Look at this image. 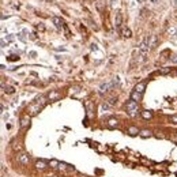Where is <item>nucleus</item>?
Masks as SVG:
<instances>
[{
	"label": "nucleus",
	"mask_w": 177,
	"mask_h": 177,
	"mask_svg": "<svg viewBox=\"0 0 177 177\" xmlns=\"http://www.w3.org/2000/svg\"><path fill=\"white\" fill-rule=\"evenodd\" d=\"M4 91L7 94H14V91H15V89L13 87V86H8V87H4Z\"/></svg>",
	"instance_id": "23"
},
{
	"label": "nucleus",
	"mask_w": 177,
	"mask_h": 177,
	"mask_svg": "<svg viewBox=\"0 0 177 177\" xmlns=\"http://www.w3.org/2000/svg\"><path fill=\"white\" fill-rule=\"evenodd\" d=\"M111 3H112V4H113V3H114V0H112V2H111Z\"/></svg>",
	"instance_id": "34"
},
{
	"label": "nucleus",
	"mask_w": 177,
	"mask_h": 177,
	"mask_svg": "<svg viewBox=\"0 0 177 177\" xmlns=\"http://www.w3.org/2000/svg\"><path fill=\"white\" fill-rule=\"evenodd\" d=\"M168 33L172 35V37H174L176 33H177V30H176V27H169V29H168Z\"/></svg>",
	"instance_id": "24"
},
{
	"label": "nucleus",
	"mask_w": 177,
	"mask_h": 177,
	"mask_svg": "<svg viewBox=\"0 0 177 177\" xmlns=\"http://www.w3.org/2000/svg\"><path fill=\"white\" fill-rule=\"evenodd\" d=\"M121 35H123L124 38H131V37H132V32H131V29L124 27L123 30H121Z\"/></svg>",
	"instance_id": "10"
},
{
	"label": "nucleus",
	"mask_w": 177,
	"mask_h": 177,
	"mask_svg": "<svg viewBox=\"0 0 177 177\" xmlns=\"http://www.w3.org/2000/svg\"><path fill=\"white\" fill-rule=\"evenodd\" d=\"M60 97H62V94H60L59 91H52V93L48 94V98H49L51 101H57Z\"/></svg>",
	"instance_id": "8"
},
{
	"label": "nucleus",
	"mask_w": 177,
	"mask_h": 177,
	"mask_svg": "<svg viewBox=\"0 0 177 177\" xmlns=\"http://www.w3.org/2000/svg\"><path fill=\"white\" fill-rule=\"evenodd\" d=\"M116 101H117V100H116L114 97H111V98L108 100V103H109V105L112 106V105H114V103H116Z\"/></svg>",
	"instance_id": "26"
},
{
	"label": "nucleus",
	"mask_w": 177,
	"mask_h": 177,
	"mask_svg": "<svg viewBox=\"0 0 177 177\" xmlns=\"http://www.w3.org/2000/svg\"><path fill=\"white\" fill-rule=\"evenodd\" d=\"M170 121H172V123H174V124H177V114L172 116V117H170Z\"/></svg>",
	"instance_id": "30"
},
{
	"label": "nucleus",
	"mask_w": 177,
	"mask_h": 177,
	"mask_svg": "<svg viewBox=\"0 0 177 177\" xmlns=\"http://www.w3.org/2000/svg\"><path fill=\"white\" fill-rule=\"evenodd\" d=\"M59 165H60V162H59L57 160H51V161H49V166L53 168V169H57Z\"/></svg>",
	"instance_id": "19"
},
{
	"label": "nucleus",
	"mask_w": 177,
	"mask_h": 177,
	"mask_svg": "<svg viewBox=\"0 0 177 177\" xmlns=\"http://www.w3.org/2000/svg\"><path fill=\"white\" fill-rule=\"evenodd\" d=\"M45 2H53V0H45Z\"/></svg>",
	"instance_id": "33"
},
{
	"label": "nucleus",
	"mask_w": 177,
	"mask_h": 177,
	"mask_svg": "<svg viewBox=\"0 0 177 177\" xmlns=\"http://www.w3.org/2000/svg\"><path fill=\"white\" fill-rule=\"evenodd\" d=\"M16 160H18V162H19L21 165H29V162H30V158H29V155L26 154V152H21V154H18L16 155Z\"/></svg>",
	"instance_id": "2"
},
{
	"label": "nucleus",
	"mask_w": 177,
	"mask_h": 177,
	"mask_svg": "<svg viewBox=\"0 0 177 177\" xmlns=\"http://www.w3.org/2000/svg\"><path fill=\"white\" fill-rule=\"evenodd\" d=\"M139 135L142 136V138H150V136H151V131H149V130H143V131L139 132Z\"/></svg>",
	"instance_id": "16"
},
{
	"label": "nucleus",
	"mask_w": 177,
	"mask_h": 177,
	"mask_svg": "<svg viewBox=\"0 0 177 177\" xmlns=\"http://www.w3.org/2000/svg\"><path fill=\"white\" fill-rule=\"evenodd\" d=\"M111 89H113V84L112 82H105V83H101V86H100V93L103 94V93H108Z\"/></svg>",
	"instance_id": "4"
},
{
	"label": "nucleus",
	"mask_w": 177,
	"mask_h": 177,
	"mask_svg": "<svg viewBox=\"0 0 177 177\" xmlns=\"http://www.w3.org/2000/svg\"><path fill=\"white\" fill-rule=\"evenodd\" d=\"M117 125H119V121L116 120V119H109L108 120V127L109 128H116Z\"/></svg>",
	"instance_id": "12"
},
{
	"label": "nucleus",
	"mask_w": 177,
	"mask_h": 177,
	"mask_svg": "<svg viewBox=\"0 0 177 177\" xmlns=\"http://www.w3.org/2000/svg\"><path fill=\"white\" fill-rule=\"evenodd\" d=\"M157 46V37L155 35H151V40H150V49H154Z\"/></svg>",
	"instance_id": "18"
},
{
	"label": "nucleus",
	"mask_w": 177,
	"mask_h": 177,
	"mask_svg": "<svg viewBox=\"0 0 177 177\" xmlns=\"http://www.w3.org/2000/svg\"><path fill=\"white\" fill-rule=\"evenodd\" d=\"M170 62L177 64V54H172V56H170Z\"/></svg>",
	"instance_id": "28"
},
{
	"label": "nucleus",
	"mask_w": 177,
	"mask_h": 177,
	"mask_svg": "<svg viewBox=\"0 0 177 177\" xmlns=\"http://www.w3.org/2000/svg\"><path fill=\"white\" fill-rule=\"evenodd\" d=\"M142 117H143L144 120H150V119L152 117V113H151L150 111H143V112H142Z\"/></svg>",
	"instance_id": "15"
},
{
	"label": "nucleus",
	"mask_w": 177,
	"mask_h": 177,
	"mask_svg": "<svg viewBox=\"0 0 177 177\" xmlns=\"http://www.w3.org/2000/svg\"><path fill=\"white\" fill-rule=\"evenodd\" d=\"M7 60L8 62H16V60H19V56L18 54H11V56L7 57Z\"/></svg>",
	"instance_id": "22"
},
{
	"label": "nucleus",
	"mask_w": 177,
	"mask_h": 177,
	"mask_svg": "<svg viewBox=\"0 0 177 177\" xmlns=\"http://www.w3.org/2000/svg\"><path fill=\"white\" fill-rule=\"evenodd\" d=\"M144 87H146V84H144V82H139L135 87H133V91H136V93H139V94H142L143 95V93H144Z\"/></svg>",
	"instance_id": "6"
},
{
	"label": "nucleus",
	"mask_w": 177,
	"mask_h": 177,
	"mask_svg": "<svg viewBox=\"0 0 177 177\" xmlns=\"http://www.w3.org/2000/svg\"><path fill=\"white\" fill-rule=\"evenodd\" d=\"M174 40H177V33H176V35H174V37H173Z\"/></svg>",
	"instance_id": "31"
},
{
	"label": "nucleus",
	"mask_w": 177,
	"mask_h": 177,
	"mask_svg": "<svg viewBox=\"0 0 177 177\" xmlns=\"http://www.w3.org/2000/svg\"><path fill=\"white\" fill-rule=\"evenodd\" d=\"M40 109H41V106L38 105L37 102H34V103H32V105H29L27 112H29L30 116H34V114H37V113L40 112Z\"/></svg>",
	"instance_id": "3"
},
{
	"label": "nucleus",
	"mask_w": 177,
	"mask_h": 177,
	"mask_svg": "<svg viewBox=\"0 0 177 177\" xmlns=\"http://www.w3.org/2000/svg\"><path fill=\"white\" fill-rule=\"evenodd\" d=\"M128 133L133 136V135H138L139 131H138V128H136V127H130V128H128Z\"/></svg>",
	"instance_id": "20"
},
{
	"label": "nucleus",
	"mask_w": 177,
	"mask_h": 177,
	"mask_svg": "<svg viewBox=\"0 0 177 177\" xmlns=\"http://www.w3.org/2000/svg\"><path fill=\"white\" fill-rule=\"evenodd\" d=\"M37 27H38V30H41V32H44V30H45V26H44V23H38V25H37Z\"/></svg>",
	"instance_id": "29"
},
{
	"label": "nucleus",
	"mask_w": 177,
	"mask_h": 177,
	"mask_svg": "<svg viewBox=\"0 0 177 177\" xmlns=\"http://www.w3.org/2000/svg\"><path fill=\"white\" fill-rule=\"evenodd\" d=\"M121 21H123L121 13H117V15H116V19H114V29H116V30H120V27H121Z\"/></svg>",
	"instance_id": "7"
},
{
	"label": "nucleus",
	"mask_w": 177,
	"mask_h": 177,
	"mask_svg": "<svg viewBox=\"0 0 177 177\" xmlns=\"http://www.w3.org/2000/svg\"><path fill=\"white\" fill-rule=\"evenodd\" d=\"M46 166H48V163L44 160H38L37 162H35V168H37L38 170H44V169H46Z\"/></svg>",
	"instance_id": "9"
},
{
	"label": "nucleus",
	"mask_w": 177,
	"mask_h": 177,
	"mask_svg": "<svg viewBox=\"0 0 177 177\" xmlns=\"http://www.w3.org/2000/svg\"><path fill=\"white\" fill-rule=\"evenodd\" d=\"M35 102H37V103H38V105H40V106L42 108V106H44V105H45V103H46V98H45V97H44V95H40V97H38V98H37V101H35Z\"/></svg>",
	"instance_id": "14"
},
{
	"label": "nucleus",
	"mask_w": 177,
	"mask_h": 177,
	"mask_svg": "<svg viewBox=\"0 0 177 177\" xmlns=\"http://www.w3.org/2000/svg\"><path fill=\"white\" fill-rule=\"evenodd\" d=\"M59 169H60V170H71V169H74V168H71L70 165H67V163H64V162H60Z\"/></svg>",
	"instance_id": "17"
},
{
	"label": "nucleus",
	"mask_w": 177,
	"mask_h": 177,
	"mask_svg": "<svg viewBox=\"0 0 177 177\" xmlns=\"http://www.w3.org/2000/svg\"><path fill=\"white\" fill-rule=\"evenodd\" d=\"M131 100H132V101H136V102H139L140 100H142V94L136 93V91H132V93H131Z\"/></svg>",
	"instance_id": "11"
},
{
	"label": "nucleus",
	"mask_w": 177,
	"mask_h": 177,
	"mask_svg": "<svg viewBox=\"0 0 177 177\" xmlns=\"http://www.w3.org/2000/svg\"><path fill=\"white\" fill-rule=\"evenodd\" d=\"M125 108H127V112L131 117H135V116L138 114V112H139V103L136 101H132V100H130L127 102Z\"/></svg>",
	"instance_id": "1"
},
{
	"label": "nucleus",
	"mask_w": 177,
	"mask_h": 177,
	"mask_svg": "<svg viewBox=\"0 0 177 177\" xmlns=\"http://www.w3.org/2000/svg\"><path fill=\"white\" fill-rule=\"evenodd\" d=\"M52 22H53V25L56 26L59 30H62V29L64 27V25H63L64 22H63L62 18H59V16H53V18H52Z\"/></svg>",
	"instance_id": "5"
},
{
	"label": "nucleus",
	"mask_w": 177,
	"mask_h": 177,
	"mask_svg": "<svg viewBox=\"0 0 177 177\" xmlns=\"http://www.w3.org/2000/svg\"><path fill=\"white\" fill-rule=\"evenodd\" d=\"M176 72H177V70H176Z\"/></svg>",
	"instance_id": "36"
},
{
	"label": "nucleus",
	"mask_w": 177,
	"mask_h": 177,
	"mask_svg": "<svg viewBox=\"0 0 177 177\" xmlns=\"http://www.w3.org/2000/svg\"><path fill=\"white\" fill-rule=\"evenodd\" d=\"M29 123H30V117H23V119H22V121H21V127H22V128H25Z\"/></svg>",
	"instance_id": "21"
},
{
	"label": "nucleus",
	"mask_w": 177,
	"mask_h": 177,
	"mask_svg": "<svg viewBox=\"0 0 177 177\" xmlns=\"http://www.w3.org/2000/svg\"><path fill=\"white\" fill-rule=\"evenodd\" d=\"M170 71H172V68L170 67H162V68H160V74L161 75H168V74H170Z\"/></svg>",
	"instance_id": "13"
},
{
	"label": "nucleus",
	"mask_w": 177,
	"mask_h": 177,
	"mask_svg": "<svg viewBox=\"0 0 177 177\" xmlns=\"http://www.w3.org/2000/svg\"><path fill=\"white\" fill-rule=\"evenodd\" d=\"M174 2H176V3H174V4H176V7H177V0H174Z\"/></svg>",
	"instance_id": "32"
},
{
	"label": "nucleus",
	"mask_w": 177,
	"mask_h": 177,
	"mask_svg": "<svg viewBox=\"0 0 177 177\" xmlns=\"http://www.w3.org/2000/svg\"><path fill=\"white\" fill-rule=\"evenodd\" d=\"M112 84H113V87H114V86H119V84H120V81H119V78H117V76H116V78L113 79V81H112Z\"/></svg>",
	"instance_id": "27"
},
{
	"label": "nucleus",
	"mask_w": 177,
	"mask_h": 177,
	"mask_svg": "<svg viewBox=\"0 0 177 177\" xmlns=\"http://www.w3.org/2000/svg\"><path fill=\"white\" fill-rule=\"evenodd\" d=\"M176 142H177V136H176Z\"/></svg>",
	"instance_id": "35"
},
{
	"label": "nucleus",
	"mask_w": 177,
	"mask_h": 177,
	"mask_svg": "<svg viewBox=\"0 0 177 177\" xmlns=\"http://www.w3.org/2000/svg\"><path fill=\"white\" fill-rule=\"evenodd\" d=\"M109 108H111V105H109L108 102H103L101 105V111H106V109H109Z\"/></svg>",
	"instance_id": "25"
}]
</instances>
